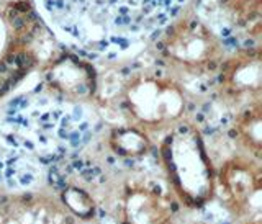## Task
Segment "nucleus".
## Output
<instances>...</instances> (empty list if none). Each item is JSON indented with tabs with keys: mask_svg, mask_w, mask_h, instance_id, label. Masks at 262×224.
<instances>
[{
	"mask_svg": "<svg viewBox=\"0 0 262 224\" xmlns=\"http://www.w3.org/2000/svg\"><path fill=\"white\" fill-rule=\"evenodd\" d=\"M62 39L87 51H113L154 35L187 0H35Z\"/></svg>",
	"mask_w": 262,
	"mask_h": 224,
	"instance_id": "1",
	"label": "nucleus"
},
{
	"mask_svg": "<svg viewBox=\"0 0 262 224\" xmlns=\"http://www.w3.org/2000/svg\"><path fill=\"white\" fill-rule=\"evenodd\" d=\"M166 184L179 203L203 208L216 193V172L207 146L192 124H176L159 146Z\"/></svg>",
	"mask_w": 262,
	"mask_h": 224,
	"instance_id": "2",
	"label": "nucleus"
},
{
	"mask_svg": "<svg viewBox=\"0 0 262 224\" xmlns=\"http://www.w3.org/2000/svg\"><path fill=\"white\" fill-rule=\"evenodd\" d=\"M125 108L136 123L149 129L176 124L185 113V95L176 80L158 74H139L123 90Z\"/></svg>",
	"mask_w": 262,
	"mask_h": 224,
	"instance_id": "3",
	"label": "nucleus"
},
{
	"mask_svg": "<svg viewBox=\"0 0 262 224\" xmlns=\"http://www.w3.org/2000/svg\"><path fill=\"white\" fill-rule=\"evenodd\" d=\"M36 18L23 4L0 5V97L35 65Z\"/></svg>",
	"mask_w": 262,
	"mask_h": 224,
	"instance_id": "4",
	"label": "nucleus"
},
{
	"mask_svg": "<svg viewBox=\"0 0 262 224\" xmlns=\"http://www.w3.org/2000/svg\"><path fill=\"white\" fill-rule=\"evenodd\" d=\"M177 211L169 185L152 177H128L115 198L118 224H172Z\"/></svg>",
	"mask_w": 262,
	"mask_h": 224,
	"instance_id": "5",
	"label": "nucleus"
},
{
	"mask_svg": "<svg viewBox=\"0 0 262 224\" xmlns=\"http://www.w3.org/2000/svg\"><path fill=\"white\" fill-rule=\"evenodd\" d=\"M225 208L239 222L262 218V169L259 161L236 155L216 172V192Z\"/></svg>",
	"mask_w": 262,
	"mask_h": 224,
	"instance_id": "6",
	"label": "nucleus"
},
{
	"mask_svg": "<svg viewBox=\"0 0 262 224\" xmlns=\"http://www.w3.org/2000/svg\"><path fill=\"white\" fill-rule=\"evenodd\" d=\"M167 59L192 72L213 69L221 61L223 48L213 31L199 18L187 16L176 21L162 38Z\"/></svg>",
	"mask_w": 262,
	"mask_h": 224,
	"instance_id": "7",
	"label": "nucleus"
},
{
	"mask_svg": "<svg viewBox=\"0 0 262 224\" xmlns=\"http://www.w3.org/2000/svg\"><path fill=\"white\" fill-rule=\"evenodd\" d=\"M0 224H76V219L56 198L25 193L0 201Z\"/></svg>",
	"mask_w": 262,
	"mask_h": 224,
	"instance_id": "8",
	"label": "nucleus"
},
{
	"mask_svg": "<svg viewBox=\"0 0 262 224\" xmlns=\"http://www.w3.org/2000/svg\"><path fill=\"white\" fill-rule=\"evenodd\" d=\"M46 84L64 100L79 102L95 94L97 79L90 65L76 56H61L48 65Z\"/></svg>",
	"mask_w": 262,
	"mask_h": 224,
	"instance_id": "9",
	"label": "nucleus"
},
{
	"mask_svg": "<svg viewBox=\"0 0 262 224\" xmlns=\"http://www.w3.org/2000/svg\"><path fill=\"white\" fill-rule=\"evenodd\" d=\"M262 82V64L259 51H248L234 56L221 65V92L233 100L254 97L259 100Z\"/></svg>",
	"mask_w": 262,
	"mask_h": 224,
	"instance_id": "10",
	"label": "nucleus"
},
{
	"mask_svg": "<svg viewBox=\"0 0 262 224\" xmlns=\"http://www.w3.org/2000/svg\"><path fill=\"white\" fill-rule=\"evenodd\" d=\"M236 141L248 152V157L260 162L262 157V110L260 100L248 103L234 121Z\"/></svg>",
	"mask_w": 262,
	"mask_h": 224,
	"instance_id": "11",
	"label": "nucleus"
},
{
	"mask_svg": "<svg viewBox=\"0 0 262 224\" xmlns=\"http://www.w3.org/2000/svg\"><path fill=\"white\" fill-rule=\"evenodd\" d=\"M108 146L113 154L121 159H141L151 149V141L147 135L139 128H115L110 132Z\"/></svg>",
	"mask_w": 262,
	"mask_h": 224,
	"instance_id": "12",
	"label": "nucleus"
},
{
	"mask_svg": "<svg viewBox=\"0 0 262 224\" xmlns=\"http://www.w3.org/2000/svg\"><path fill=\"white\" fill-rule=\"evenodd\" d=\"M59 201L74 219L87 221L92 219L95 214V200L92 195L77 185L66 187L61 192Z\"/></svg>",
	"mask_w": 262,
	"mask_h": 224,
	"instance_id": "13",
	"label": "nucleus"
},
{
	"mask_svg": "<svg viewBox=\"0 0 262 224\" xmlns=\"http://www.w3.org/2000/svg\"><path fill=\"white\" fill-rule=\"evenodd\" d=\"M226 8L244 27L254 28L259 33L260 27V0H223Z\"/></svg>",
	"mask_w": 262,
	"mask_h": 224,
	"instance_id": "14",
	"label": "nucleus"
},
{
	"mask_svg": "<svg viewBox=\"0 0 262 224\" xmlns=\"http://www.w3.org/2000/svg\"><path fill=\"white\" fill-rule=\"evenodd\" d=\"M188 224H203V222H188Z\"/></svg>",
	"mask_w": 262,
	"mask_h": 224,
	"instance_id": "15",
	"label": "nucleus"
}]
</instances>
